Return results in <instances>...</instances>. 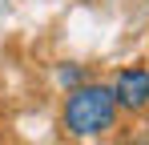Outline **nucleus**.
<instances>
[{
	"label": "nucleus",
	"mask_w": 149,
	"mask_h": 145,
	"mask_svg": "<svg viewBox=\"0 0 149 145\" xmlns=\"http://www.w3.org/2000/svg\"><path fill=\"white\" fill-rule=\"evenodd\" d=\"M133 145H145V141H133Z\"/></svg>",
	"instance_id": "obj_4"
},
{
	"label": "nucleus",
	"mask_w": 149,
	"mask_h": 145,
	"mask_svg": "<svg viewBox=\"0 0 149 145\" xmlns=\"http://www.w3.org/2000/svg\"><path fill=\"white\" fill-rule=\"evenodd\" d=\"M117 97L109 85H97V81H85L69 89L65 97V109H61V125L69 137H101L105 129H113L117 121Z\"/></svg>",
	"instance_id": "obj_1"
},
{
	"label": "nucleus",
	"mask_w": 149,
	"mask_h": 145,
	"mask_svg": "<svg viewBox=\"0 0 149 145\" xmlns=\"http://www.w3.org/2000/svg\"><path fill=\"white\" fill-rule=\"evenodd\" d=\"M109 89L117 97V109H125V113H145L149 109V69L145 65H125Z\"/></svg>",
	"instance_id": "obj_2"
},
{
	"label": "nucleus",
	"mask_w": 149,
	"mask_h": 145,
	"mask_svg": "<svg viewBox=\"0 0 149 145\" xmlns=\"http://www.w3.org/2000/svg\"><path fill=\"white\" fill-rule=\"evenodd\" d=\"M61 85H69V89H77V85H85V77H81V69H77V65H65V69H61Z\"/></svg>",
	"instance_id": "obj_3"
}]
</instances>
